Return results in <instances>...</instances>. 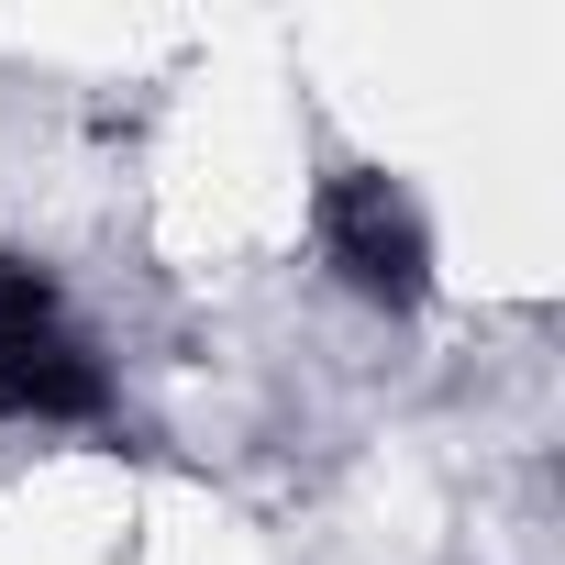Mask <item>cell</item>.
Returning a JSON list of instances; mask_svg holds the SVG:
<instances>
[{
	"label": "cell",
	"instance_id": "cell-2",
	"mask_svg": "<svg viewBox=\"0 0 565 565\" xmlns=\"http://www.w3.org/2000/svg\"><path fill=\"white\" fill-rule=\"evenodd\" d=\"M111 411V366L56 322H23V333H0V422H45V433H78Z\"/></svg>",
	"mask_w": 565,
	"mask_h": 565
},
{
	"label": "cell",
	"instance_id": "cell-1",
	"mask_svg": "<svg viewBox=\"0 0 565 565\" xmlns=\"http://www.w3.org/2000/svg\"><path fill=\"white\" fill-rule=\"evenodd\" d=\"M322 255L344 266V289H366L377 311H411V300L433 289V233H422L411 189L377 178V167L322 178Z\"/></svg>",
	"mask_w": 565,
	"mask_h": 565
}]
</instances>
